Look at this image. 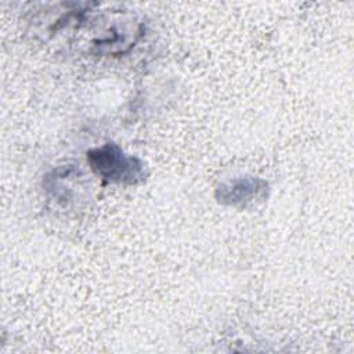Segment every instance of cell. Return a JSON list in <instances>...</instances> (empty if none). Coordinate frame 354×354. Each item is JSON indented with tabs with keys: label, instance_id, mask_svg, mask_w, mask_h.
I'll return each instance as SVG.
<instances>
[{
	"label": "cell",
	"instance_id": "obj_1",
	"mask_svg": "<svg viewBox=\"0 0 354 354\" xmlns=\"http://www.w3.org/2000/svg\"><path fill=\"white\" fill-rule=\"evenodd\" d=\"M54 22L50 28L51 35L57 37L77 33V44L95 55L124 54L142 35V24L131 14L120 11L100 12L73 8L64 11Z\"/></svg>",
	"mask_w": 354,
	"mask_h": 354
},
{
	"label": "cell",
	"instance_id": "obj_3",
	"mask_svg": "<svg viewBox=\"0 0 354 354\" xmlns=\"http://www.w3.org/2000/svg\"><path fill=\"white\" fill-rule=\"evenodd\" d=\"M267 183L253 177H239L228 183H223L217 188V199L230 206H246L248 203L259 199L266 191Z\"/></svg>",
	"mask_w": 354,
	"mask_h": 354
},
{
	"label": "cell",
	"instance_id": "obj_2",
	"mask_svg": "<svg viewBox=\"0 0 354 354\" xmlns=\"http://www.w3.org/2000/svg\"><path fill=\"white\" fill-rule=\"evenodd\" d=\"M87 162L93 173L106 183L137 184L145 178V165L133 155H127L113 142H106L87 152Z\"/></svg>",
	"mask_w": 354,
	"mask_h": 354
}]
</instances>
